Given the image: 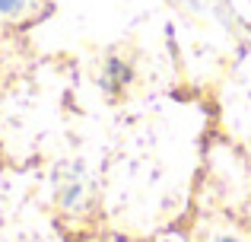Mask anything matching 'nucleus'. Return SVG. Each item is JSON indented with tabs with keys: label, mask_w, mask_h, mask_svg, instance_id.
I'll return each mask as SVG.
<instances>
[{
	"label": "nucleus",
	"mask_w": 251,
	"mask_h": 242,
	"mask_svg": "<svg viewBox=\"0 0 251 242\" xmlns=\"http://www.w3.org/2000/svg\"><path fill=\"white\" fill-rule=\"evenodd\" d=\"M213 242H239V239H232V236H220V239H213Z\"/></svg>",
	"instance_id": "2"
},
{
	"label": "nucleus",
	"mask_w": 251,
	"mask_h": 242,
	"mask_svg": "<svg viewBox=\"0 0 251 242\" xmlns=\"http://www.w3.org/2000/svg\"><path fill=\"white\" fill-rule=\"evenodd\" d=\"M38 0H0V23H23L35 13Z\"/></svg>",
	"instance_id": "1"
}]
</instances>
